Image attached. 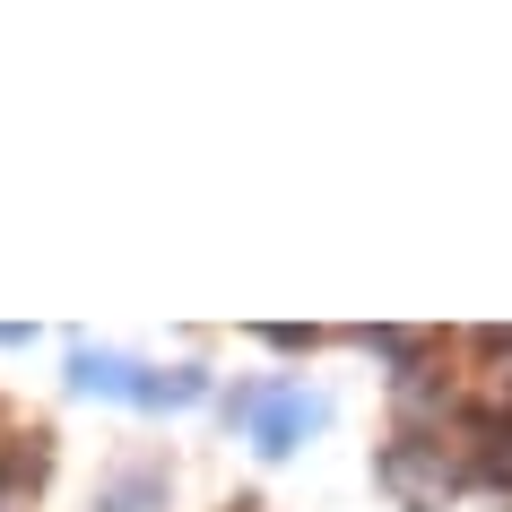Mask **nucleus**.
Segmentation results:
<instances>
[{"label": "nucleus", "mask_w": 512, "mask_h": 512, "mask_svg": "<svg viewBox=\"0 0 512 512\" xmlns=\"http://www.w3.org/2000/svg\"><path fill=\"white\" fill-rule=\"evenodd\" d=\"M217 417H226L261 460H296L313 434H330L339 408H330L322 391L287 382V374H261V382H226V391H217Z\"/></svg>", "instance_id": "1"}, {"label": "nucleus", "mask_w": 512, "mask_h": 512, "mask_svg": "<svg viewBox=\"0 0 512 512\" xmlns=\"http://www.w3.org/2000/svg\"><path fill=\"white\" fill-rule=\"evenodd\" d=\"M148 374H157V365H139V356H122V348H87V339L61 356V382H70V400L148 408Z\"/></svg>", "instance_id": "2"}, {"label": "nucleus", "mask_w": 512, "mask_h": 512, "mask_svg": "<svg viewBox=\"0 0 512 512\" xmlns=\"http://www.w3.org/2000/svg\"><path fill=\"white\" fill-rule=\"evenodd\" d=\"M96 512H174V460H122L96 478Z\"/></svg>", "instance_id": "3"}, {"label": "nucleus", "mask_w": 512, "mask_h": 512, "mask_svg": "<svg viewBox=\"0 0 512 512\" xmlns=\"http://www.w3.org/2000/svg\"><path fill=\"white\" fill-rule=\"evenodd\" d=\"M44 478H53V426H35V417H18V408H0V486L44 495Z\"/></svg>", "instance_id": "4"}, {"label": "nucleus", "mask_w": 512, "mask_h": 512, "mask_svg": "<svg viewBox=\"0 0 512 512\" xmlns=\"http://www.w3.org/2000/svg\"><path fill=\"white\" fill-rule=\"evenodd\" d=\"M217 391H226V382H217L200 356H174V365L148 374V408H165V417H183V408H217Z\"/></svg>", "instance_id": "5"}, {"label": "nucleus", "mask_w": 512, "mask_h": 512, "mask_svg": "<svg viewBox=\"0 0 512 512\" xmlns=\"http://www.w3.org/2000/svg\"><path fill=\"white\" fill-rule=\"evenodd\" d=\"M322 339H330V330H313V322H270V330H261V348H278V356H313V348H322Z\"/></svg>", "instance_id": "6"}, {"label": "nucleus", "mask_w": 512, "mask_h": 512, "mask_svg": "<svg viewBox=\"0 0 512 512\" xmlns=\"http://www.w3.org/2000/svg\"><path fill=\"white\" fill-rule=\"evenodd\" d=\"M486 495L512 512V417H504V434H495V478H486Z\"/></svg>", "instance_id": "7"}, {"label": "nucleus", "mask_w": 512, "mask_h": 512, "mask_svg": "<svg viewBox=\"0 0 512 512\" xmlns=\"http://www.w3.org/2000/svg\"><path fill=\"white\" fill-rule=\"evenodd\" d=\"M0 512H35V495L27 486H0Z\"/></svg>", "instance_id": "8"}]
</instances>
